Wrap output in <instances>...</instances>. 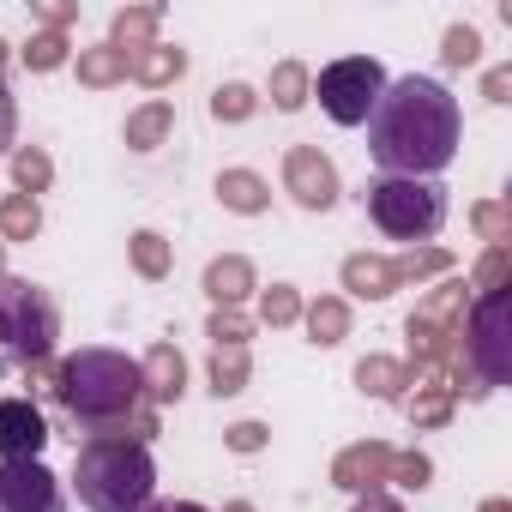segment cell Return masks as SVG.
Returning <instances> with one entry per match:
<instances>
[{"label":"cell","mask_w":512,"mask_h":512,"mask_svg":"<svg viewBox=\"0 0 512 512\" xmlns=\"http://www.w3.org/2000/svg\"><path fill=\"white\" fill-rule=\"evenodd\" d=\"M482 512H506V500H488V506H482Z\"/></svg>","instance_id":"obj_44"},{"label":"cell","mask_w":512,"mask_h":512,"mask_svg":"<svg viewBox=\"0 0 512 512\" xmlns=\"http://www.w3.org/2000/svg\"><path fill=\"white\" fill-rule=\"evenodd\" d=\"M49 398H61V410L85 428V440H127V422L145 404V380L139 362L121 350H73L55 368Z\"/></svg>","instance_id":"obj_2"},{"label":"cell","mask_w":512,"mask_h":512,"mask_svg":"<svg viewBox=\"0 0 512 512\" xmlns=\"http://www.w3.org/2000/svg\"><path fill=\"white\" fill-rule=\"evenodd\" d=\"M356 512H404V506H398V500H386V494H362V500H356Z\"/></svg>","instance_id":"obj_41"},{"label":"cell","mask_w":512,"mask_h":512,"mask_svg":"<svg viewBox=\"0 0 512 512\" xmlns=\"http://www.w3.org/2000/svg\"><path fill=\"white\" fill-rule=\"evenodd\" d=\"M386 85H392V79H386V67H380L374 55H344V61H332V67L320 73L314 97H320V109H326L338 127H362V121L374 115V103H380Z\"/></svg>","instance_id":"obj_7"},{"label":"cell","mask_w":512,"mask_h":512,"mask_svg":"<svg viewBox=\"0 0 512 512\" xmlns=\"http://www.w3.org/2000/svg\"><path fill=\"white\" fill-rule=\"evenodd\" d=\"M0 266H7V247H0ZM0 278H7V272H0Z\"/></svg>","instance_id":"obj_45"},{"label":"cell","mask_w":512,"mask_h":512,"mask_svg":"<svg viewBox=\"0 0 512 512\" xmlns=\"http://www.w3.org/2000/svg\"><path fill=\"white\" fill-rule=\"evenodd\" d=\"M157 25H163L157 7H121V13L109 19V43H115L121 55H139V49L157 43Z\"/></svg>","instance_id":"obj_18"},{"label":"cell","mask_w":512,"mask_h":512,"mask_svg":"<svg viewBox=\"0 0 512 512\" xmlns=\"http://www.w3.org/2000/svg\"><path fill=\"white\" fill-rule=\"evenodd\" d=\"M253 109H260L253 85H217V91H211V115H217V121H247Z\"/></svg>","instance_id":"obj_31"},{"label":"cell","mask_w":512,"mask_h":512,"mask_svg":"<svg viewBox=\"0 0 512 512\" xmlns=\"http://www.w3.org/2000/svg\"><path fill=\"white\" fill-rule=\"evenodd\" d=\"M506 91H512V67H494V73L482 79V97H488V103H506Z\"/></svg>","instance_id":"obj_39"},{"label":"cell","mask_w":512,"mask_h":512,"mask_svg":"<svg viewBox=\"0 0 512 512\" xmlns=\"http://www.w3.org/2000/svg\"><path fill=\"white\" fill-rule=\"evenodd\" d=\"M187 73V49H169V43H151L139 55H127V79H139L145 91H163Z\"/></svg>","instance_id":"obj_14"},{"label":"cell","mask_w":512,"mask_h":512,"mask_svg":"<svg viewBox=\"0 0 512 512\" xmlns=\"http://www.w3.org/2000/svg\"><path fill=\"white\" fill-rule=\"evenodd\" d=\"M464 145V109L440 79L404 73L398 85L380 91L374 115H368V151L380 163V175H404V181H434Z\"/></svg>","instance_id":"obj_1"},{"label":"cell","mask_w":512,"mask_h":512,"mask_svg":"<svg viewBox=\"0 0 512 512\" xmlns=\"http://www.w3.org/2000/svg\"><path fill=\"white\" fill-rule=\"evenodd\" d=\"M428 476H434V464L422 452H392V464H386V482H398V488H428Z\"/></svg>","instance_id":"obj_33"},{"label":"cell","mask_w":512,"mask_h":512,"mask_svg":"<svg viewBox=\"0 0 512 512\" xmlns=\"http://www.w3.org/2000/svg\"><path fill=\"white\" fill-rule=\"evenodd\" d=\"M344 290L362 296V302H386L398 290V266L386 260V253H350L344 260Z\"/></svg>","instance_id":"obj_13"},{"label":"cell","mask_w":512,"mask_h":512,"mask_svg":"<svg viewBox=\"0 0 512 512\" xmlns=\"http://www.w3.org/2000/svg\"><path fill=\"white\" fill-rule=\"evenodd\" d=\"M506 266H512V253L506 247H488L482 266H476V278H470V290H482V296L488 290H506Z\"/></svg>","instance_id":"obj_36"},{"label":"cell","mask_w":512,"mask_h":512,"mask_svg":"<svg viewBox=\"0 0 512 512\" xmlns=\"http://www.w3.org/2000/svg\"><path fill=\"white\" fill-rule=\"evenodd\" d=\"M205 332H211V338H217V350H223V344H247V338H253V320H247V314H241V308H217V314H211V326H205Z\"/></svg>","instance_id":"obj_34"},{"label":"cell","mask_w":512,"mask_h":512,"mask_svg":"<svg viewBox=\"0 0 512 512\" xmlns=\"http://www.w3.org/2000/svg\"><path fill=\"white\" fill-rule=\"evenodd\" d=\"M0 512H67L61 476H55L43 458L0 464Z\"/></svg>","instance_id":"obj_8"},{"label":"cell","mask_w":512,"mask_h":512,"mask_svg":"<svg viewBox=\"0 0 512 512\" xmlns=\"http://www.w3.org/2000/svg\"><path fill=\"white\" fill-rule=\"evenodd\" d=\"M440 61H446V67H476V61H482V37H476L470 25H452L446 43H440Z\"/></svg>","instance_id":"obj_32"},{"label":"cell","mask_w":512,"mask_h":512,"mask_svg":"<svg viewBox=\"0 0 512 512\" xmlns=\"http://www.w3.org/2000/svg\"><path fill=\"white\" fill-rule=\"evenodd\" d=\"M362 211L380 235L392 241H428L446 223V187L440 181H404V175H374L362 187Z\"/></svg>","instance_id":"obj_4"},{"label":"cell","mask_w":512,"mask_h":512,"mask_svg":"<svg viewBox=\"0 0 512 512\" xmlns=\"http://www.w3.org/2000/svg\"><path fill=\"white\" fill-rule=\"evenodd\" d=\"M13 181H19V193H43L49 181H55V163H49V151H37V145H19L13 151Z\"/></svg>","instance_id":"obj_27"},{"label":"cell","mask_w":512,"mask_h":512,"mask_svg":"<svg viewBox=\"0 0 512 512\" xmlns=\"http://www.w3.org/2000/svg\"><path fill=\"white\" fill-rule=\"evenodd\" d=\"M217 199H223V211H241V217H260L266 205H272V187L253 175V169H223L217 175Z\"/></svg>","instance_id":"obj_17"},{"label":"cell","mask_w":512,"mask_h":512,"mask_svg":"<svg viewBox=\"0 0 512 512\" xmlns=\"http://www.w3.org/2000/svg\"><path fill=\"white\" fill-rule=\"evenodd\" d=\"M247 290H253V266L241 260V253H223V260L205 266V296H211L217 308H241Z\"/></svg>","instance_id":"obj_15"},{"label":"cell","mask_w":512,"mask_h":512,"mask_svg":"<svg viewBox=\"0 0 512 512\" xmlns=\"http://www.w3.org/2000/svg\"><path fill=\"white\" fill-rule=\"evenodd\" d=\"M19 55H25L31 73H55V67H67V37H61V31H37Z\"/></svg>","instance_id":"obj_28"},{"label":"cell","mask_w":512,"mask_h":512,"mask_svg":"<svg viewBox=\"0 0 512 512\" xmlns=\"http://www.w3.org/2000/svg\"><path fill=\"white\" fill-rule=\"evenodd\" d=\"M356 386H362L368 398H404L410 368L392 362V356H362V362H356Z\"/></svg>","instance_id":"obj_22"},{"label":"cell","mask_w":512,"mask_h":512,"mask_svg":"<svg viewBox=\"0 0 512 512\" xmlns=\"http://www.w3.org/2000/svg\"><path fill=\"white\" fill-rule=\"evenodd\" d=\"M13 133H19V109H13V91L0 85V157L13 151Z\"/></svg>","instance_id":"obj_38"},{"label":"cell","mask_w":512,"mask_h":512,"mask_svg":"<svg viewBox=\"0 0 512 512\" xmlns=\"http://www.w3.org/2000/svg\"><path fill=\"white\" fill-rule=\"evenodd\" d=\"M247 380H253V356H247V344H223V350H211V392H217V398L247 392Z\"/></svg>","instance_id":"obj_21"},{"label":"cell","mask_w":512,"mask_h":512,"mask_svg":"<svg viewBox=\"0 0 512 512\" xmlns=\"http://www.w3.org/2000/svg\"><path fill=\"white\" fill-rule=\"evenodd\" d=\"M392 266H398V284H416V278L446 272V266H452V253H440V247H410L404 260H392Z\"/></svg>","instance_id":"obj_30"},{"label":"cell","mask_w":512,"mask_h":512,"mask_svg":"<svg viewBox=\"0 0 512 512\" xmlns=\"http://www.w3.org/2000/svg\"><path fill=\"white\" fill-rule=\"evenodd\" d=\"M308 91H314V79H308L302 61H278V67H272V103H278L284 115H296V109L308 103Z\"/></svg>","instance_id":"obj_25"},{"label":"cell","mask_w":512,"mask_h":512,"mask_svg":"<svg viewBox=\"0 0 512 512\" xmlns=\"http://www.w3.org/2000/svg\"><path fill=\"white\" fill-rule=\"evenodd\" d=\"M127 247H133V272H139V278H151V284L169 278V241H163L157 229H139Z\"/></svg>","instance_id":"obj_26"},{"label":"cell","mask_w":512,"mask_h":512,"mask_svg":"<svg viewBox=\"0 0 512 512\" xmlns=\"http://www.w3.org/2000/svg\"><path fill=\"white\" fill-rule=\"evenodd\" d=\"M121 79H127V55H121L115 43L79 49V85H91V91H109V85H121Z\"/></svg>","instance_id":"obj_23"},{"label":"cell","mask_w":512,"mask_h":512,"mask_svg":"<svg viewBox=\"0 0 512 512\" xmlns=\"http://www.w3.org/2000/svg\"><path fill=\"white\" fill-rule=\"evenodd\" d=\"M169 133H175V103H163V97H151L145 109L127 115V145L133 151H157Z\"/></svg>","instance_id":"obj_19"},{"label":"cell","mask_w":512,"mask_h":512,"mask_svg":"<svg viewBox=\"0 0 512 512\" xmlns=\"http://www.w3.org/2000/svg\"><path fill=\"white\" fill-rule=\"evenodd\" d=\"M302 320H308V338L326 344V350L350 338V302H344V296H320L314 308H302Z\"/></svg>","instance_id":"obj_20"},{"label":"cell","mask_w":512,"mask_h":512,"mask_svg":"<svg viewBox=\"0 0 512 512\" xmlns=\"http://www.w3.org/2000/svg\"><path fill=\"white\" fill-rule=\"evenodd\" d=\"M37 229H43V211H37L31 193H7V199H0V247H7V241H31Z\"/></svg>","instance_id":"obj_24"},{"label":"cell","mask_w":512,"mask_h":512,"mask_svg":"<svg viewBox=\"0 0 512 512\" xmlns=\"http://www.w3.org/2000/svg\"><path fill=\"white\" fill-rule=\"evenodd\" d=\"M223 512H253V506H247V500H229V506H223Z\"/></svg>","instance_id":"obj_43"},{"label":"cell","mask_w":512,"mask_h":512,"mask_svg":"<svg viewBox=\"0 0 512 512\" xmlns=\"http://www.w3.org/2000/svg\"><path fill=\"white\" fill-rule=\"evenodd\" d=\"M223 446L229 452H260L266 446V422H235V428H223Z\"/></svg>","instance_id":"obj_37"},{"label":"cell","mask_w":512,"mask_h":512,"mask_svg":"<svg viewBox=\"0 0 512 512\" xmlns=\"http://www.w3.org/2000/svg\"><path fill=\"white\" fill-rule=\"evenodd\" d=\"M260 320H266V326H296V320H302V296H296V284H272V290L260 296Z\"/></svg>","instance_id":"obj_29"},{"label":"cell","mask_w":512,"mask_h":512,"mask_svg":"<svg viewBox=\"0 0 512 512\" xmlns=\"http://www.w3.org/2000/svg\"><path fill=\"white\" fill-rule=\"evenodd\" d=\"M37 19H43L49 31H67V25L79 19V7H37Z\"/></svg>","instance_id":"obj_40"},{"label":"cell","mask_w":512,"mask_h":512,"mask_svg":"<svg viewBox=\"0 0 512 512\" xmlns=\"http://www.w3.org/2000/svg\"><path fill=\"white\" fill-rule=\"evenodd\" d=\"M139 380H145V404H181V392H187V362H181V350L175 344H151L145 350V362H139Z\"/></svg>","instance_id":"obj_12"},{"label":"cell","mask_w":512,"mask_h":512,"mask_svg":"<svg viewBox=\"0 0 512 512\" xmlns=\"http://www.w3.org/2000/svg\"><path fill=\"white\" fill-rule=\"evenodd\" d=\"M470 217H476V229H482V241H488V247H506V241H512V217H506V205H494V199H488V205H476Z\"/></svg>","instance_id":"obj_35"},{"label":"cell","mask_w":512,"mask_h":512,"mask_svg":"<svg viewBox=\"0 0 512 512\" xmlns=\"http://www.w3.org/2000/svg\"><path fill=\"white\" fill-rule=\"evenodd\" d=\"M49 446V422L31 398H0V464L37 458Z\"/></svg>","instance_id":"obj_10"},{"label":"cell","mask_w":512,"mask_h":512,"mask_svg":"<svg viewBox=\"0 0 512 512\" xmlns=\"http://www.w3.org/2000/svg\"><path fill=\"white\" fill-rule=\"evenodd\" d=\"M55 338H61L55 296L31 278H0V350L19 368H37V362H49Z\"/></svg>","instance_id":"obj_5"},{"label":"cell","mask_w":512,"mask_h":512,"mask_svg":"<svg viewBox=\"0 0 512 512\" xmlns=\"http://www.w3.org/2000/svg\"><path fill=\"white\" fill-rule=\"evenodd\" d=\"M284 193L302 211H332L338 205V169L320 145H290L284 151Z\"/></svg>","instance_id":"obj_9"},{"label":"cell","mask_w":512,"mask_h":512,"mask_svg":"<svg viewBox=\"0 0 512 512\" xmlns=\"http://www.w3.org/2000/svg\"><path fill=\"white\" fill-rule=\"evenodd\" d=\"M410 386H416V398H410V422L416 428H440V422H452V392H446V380L440 374H428V368H410Z\"/></svg>","instance_id":"obj_16"},{"label":"cell","mask_w":512,"mask_h":512,"mask_svg":"<svg viewBox=\"0 0 512 512\" xmlns=\"http://www.w3.org/2000/svg\"><path fill=\"white\" fill-rule=\"evenodd\" d=\"M386 464H392V446H380V440H362V446H344L338 452V464H332V482L344 488V494H380L386 488Z\"/></svg>","instance_id":"obj_11"},{"label":"cell","mask_w":512,"mask_h":512,"mask_svg":"<svg viewBox=\"0 0 512 512\" xmlns=\"http://www.w3.org/2000/svg\"><path fill=\"white\" fill-rule=\"evenodd\" d=\"M145 512H205V506H193V500H151Z\"/></svg>","instance_id":"obj_42"},{"label":"cell","mask_w":512,"mask_h":512,"mask_svg":"<svg viewBox=\"0 0 512 512\" xmlns=\"http://www.w3.org/2000/svg\"><path fill=\"white\" fill-rule=\"evenodd\" d=\"M458 356L488 392L512 380V296L506 290H488L470 308V320H458Z\"/></svg>","instance_id":"obj_6"},{"label":"cell","mask_w":512,"mask_h":512,"mask_svg":"<svg viewBox=\"0 0 512 512\" xmlns=\"http://www.w3.org/2000/svg\"><path fill=\"white\" fill-rule=\"evenodd\" d=\"M73 488L85 512H145L157 494L151 446L139 440H85L73 458Z\"/></svg>","instance_id":"obj_3"}]
</instances>
